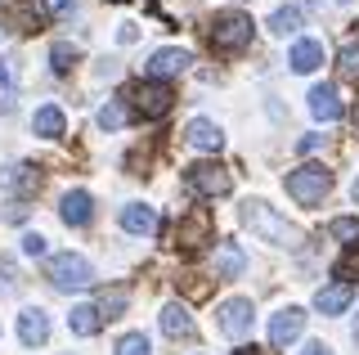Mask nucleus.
Returning a JSON list of instances; mask_svg holds the SVG:
<instances>
[{"instance_id": "nucleus-10", "label": "nucleus", "mask_w": 359, "mask_h": 355, "mask_svg": "<svg viewBox=\"0 0 359 355\" xmlns=\"http://www.w3.org/2000/svg\"><path fill=\"white\" fill-rule=\"evenodd\" d=\"M189 63H194L189 50H157L153 59L144 63V76H149V81H166V76H180Z\"/></svg>"}, {"instance_id": "nucleus-27", "label": "nucleus", "mask_w": 359, "mask_h": 355, "mask_svg": "<svg viewBox=\"0 0 359 355\" xmlns=\"http://www.w3.org/2000/svg\"><path fill=\"white\" fill-rule=\"evenodd\" d=\"M99 126H104V130H121V126H126V104H121V99H108V104L99 108Z\"/></svg>"}, {"instance_id": "nucleus-33", "label": "nucleus", "mask_w": 359, "mask_h": 355, "mask_svg": "<svg viewBox=\"0 0 359 355\" xmlns=\"http://www.w3.org/2000/svg\"><path fill=\"white\" fill-rule=\"evenodd\" d=\"M22 252H27V257H45V239L41 234H22Z\"/></svg>"}, {"instance_id": "nucleus-37", "label": "nucleus", "mask_w": 359, "mask_h": 355, "mask_svg": "<svg viewBox=\"0 0 359 355\" xmlns=\"http://www.w3.org/2000/svg\"><path fill=\"white\" fill-rule=\"evenodd\" d=\"M351 126H355V135H359V99H355V108H351Z\"/></svg>"}, {"instance_id": "nucleus-40", "label": "nucleus", "mask_w": 359, "mask_h": 355, "mask_svg": "<svg viewBox=\"0 0 359 355\" xmlns=\"http://www.w3.org/2000/svg\"><path fill=\"white\" fill-rule=\"evenodd\" d=\"M351 198H355V203H359V180H355V185H351Z\"/></svg>"}, {"instance_id": "nucleus-3", "label": "nucleus", "mask_w": 359, "mask_h": 355, "mask_svg": "<svg viewBox=\"0 0 359 355\" xmlns=\"http://www.w3.org/2000/svg\"><path fill=\"white\" fill-rule=\"evenodd\" d=\"M328 189H332V171L319 166V162H306L287 175V194L297 198L301 207H319L323 198H328Z\"/></svg>"}, {"instance_id": "nucleus-5", "label": "nucleus", "mask_w": 359, "mask_h": 355, "mask_svg": "<svg viewBox=\"0 0 359 355\" xmlns=\"http://www.w3.org/2000/svg\"><path fill=\"white\" fill-rule=\"evenodd\" d=\"M184 185H189V194H198V198H224L233 189V175L224 171L220 162H194L184 171Z\"/></svg>"}, {"instance_id": "nucleus-38", "label": "nucleus", "mask_w": 359, "mask_h": 355, "mask_svg": "<svg viewBox=\"0 0 359 355\" xmlns=\"http://www.w3.org/2000/svg\"><path fill=\"white\" fill-rule=\"evenodd\" d=\"M233 355H256V347H238V351H233Z\"/></svg>"}, {"instance_id": "nucleus-36", "label": "nucleus", "mask_w": 359, "mask_h": 355, "mask_svg": "<svg viewBox=\"0 0 359 355\" xmlns=\"http://www.w3.org/2000/svg\"><path fill=\"white\" fill-rule=\"evenodd\" d=\"M301 355H332V347H323V342H310V347L301 351Z\"/></svg>"}, {"instance_id": "nucleus-17", "label": "nucleus", "mask_w": 359, "mask_h": 355, "mask_svg": "<svg viewBox=\"0 0 359 355\" xmlns=\"http://www.w3.org/2000/svg\"><path fill=\"white\" fill-rule=\"evenodd\" d=\"M184 140L194 144V149H202V153H216L220 144H224L220 126H216L211 117H194V121H189V130H184Z\"/></svg>"}, {"instance_id": "nucleus-15", "label": "nucleus", "mask_w": 359, "mask_h": 355, "mask_svg": "<svg viewBox=\"0 0 359 355\" xmlns=\"http://www.w3.org/2000/svg\"><path fill=\"white\" fill-rule=\"evenodd\" d=\"M0 189H9V194H36L41 189V171L32 162H18V166H9V171H0Z\"/></svg>"}, {"instance_id": "nucleus-14", "label": "nucleus", "mask_w": 359, "mask_h": 355, "mask_svg": "<svg viewBox=\"0 0 359 355\" xmlns=\"http://www.w3.org/2000/svg\"><path fill=\"white\" fill-rule=\"evenodd\" d=\"M351 302H355V283H346V279H337V283H328V288L314 293V306H319L323 315H341Z\"/></svg>"}, {"instance_id": "nucleus-9", "label": "nucleus", "mask_w": 359, "mask_h": 355, "mask_svg": "<svg viewBox=\"0 0 359 355\" xmlns=\"http://www.w3.org/2000/svg\"><path fill=\"white\" fill-rule=\"evenodd\" d=\"M301 328H306V310H301V306L278 310V315L269 319V347L283 351L287 342H297V337H301Z\"/></svg>"}, {"instance_id": "nucleus-29", "label": "nucleus", "mask_w": 359, "mask_h": 355, "mask_svg": "<svg viewBox=\"0 0 359 355\" xmlns=\"http://www.w3.org/2000/svg\"><path fill=\"white\" fill-rule=\"evenodd\" d=\"M328 234H332V239H341L346 248H351V243H359V220L341 216V220H332V225H328Z\"/></svg>"}, {"instance_id": "nucleus-39", "label": "nucleus", "mask_w": 359, "mask_h": 355, "mask_svg": "<svg viewBox=\"0 0 359 355\" xmlns=\"http://www.w3.org/2000/svg\"><path fill=\"white\" fill-rule=\"evenodd\" d=\"M351 337H355V342H359V315H355V328H351Z\"/></svg>"}, {"instance_id": "nucleus-6", "label": "nucleus", "mask_w": 359, "mask_h": 355, "mask_svg": "<svg viewBox=\"0 0 359 355\" xmlns=\"http://www.w3.org/2000/svg\"><path fill=\"white\" fill-rule=\"evenodd\" d=\"M211 234H216V225H211V212L207 207H194V212H184L175 220V248L180 252H202L211 243Z\"/></svg>"}, {"instance_id": "nucleus-31", "label": "nucleus", "mask_w": 359, "mask_h": 355, "mask_svg": "<svg viewBox=\"0 0 359 355\" xmlns=\"http://www.w3.org/2000/svg\"><path fill=\"white\" fill-rule=\"evenodd\" d=\"M351 274H359V243H351V248H346V257L337 261V279L351 283Z\"/></svg>"}, {"instance_id": "nucleus-22", "label": "nucleus", "mask_w": 359, "mask_h": 355, "mask_svg": "<svg viewBox=\"0 0 359 355\" xmlns=\"http://www.w3.org/2000/svg\"><path fill=\"white\" fill-rule=\"evenodd\" d=\"M32 130H36V135H45V140H59V135H63V108H54V104L36 108V117H32Z\"/></svg>"}, {"instance_id": "nucleus-28", "label": "nucleus", "mask_w": 359, "mask_h": 355, "mask_svg": "<svg viewBox=\"0 0 359 355\" xmlns=\"http://www.w3.org/2000/svg\"><path fill=\"white\" fill-rule=\"evenodd\" d=\"M81 59L76 54V46H67V41H59V46L50 50V63H54V72H72V63Z\"/></svg>"}, {"instance_id": "nucleus-13", "label": "nucleus", "mask_w": 359, "mask_h": 355, "mask_svg": "<svg viewBox=\"0 0 359 355\" xmlns=\"http://www.w3.org/2000/svg\"><path fill=\"white\" fill-rule=\"evenodd\" d=\"M162 333L166 337H198V324H194V315H189V306H180V302H166L162 306Z\"/></svg>"}, {"instance_id": "nucleus-35", "label": "nucleus", "mask_w": 359, "mask_h": 355, "mask_svg": "<svg viewBox=\"0 0 359 355\" xmlns=\"http://www.w3.org/2000/svg\"><path fill=\"white\" fill-rule=\"evenodd\" d=\"M135 36H140V27H130V23H126V27H121V32H117V41H121V46H130V41H135Z\"/></svg>"}, {"instance_id": "nucleus-23", "label": "nucleus", "mask_w": 359, "mask_h": 355, "mask_svg": "<svg viewBox=\"0 0 359 355\" xmlns=\"http://www.w3.org/2000/svg\"><path fill=\"white\" fill-rule=\"evenodd\" d=\"M269 32H274V36H292V32H301V9L297 5L274 9V14H269Z\"/></svg>"}, {"instance_id": "nucleus-24", "label": "nucleus", "mask_w": 359, "mask_h": 355, "mask_svg": "<svg viewBox=\"0 0 359 355\" xmlns=\"http://www.w3.org/2000/svg\"><path fill=\"white\" fill-rule=\"evenodd\" d=\"M180 293H184L189 297V302H202V297H211V279H207V274H194V270H189V274H180Z\"/></svg>"}, {"instance_id": "nucleus-2", "label": "nucleus", "mask_w": 359, "mask_h": 355, "mask_svg": "<svg viewBox=\"0 0 359 355\" xmlns=\"http://www.w3.org/2000/svg\"><path fill=\"white\" fill-rule=\"evenodd\" d=\"M45 279L59 288V293H81V288L95 283V265L86 257H76V252H59V257H50V265H45Z\"/></svg>"}, {"instance_id": "nucleus-8", "label": "nucleus", "mask_w": 359, "mask_h": 355, "mask_svg": "<svg viewBox=\"0 0 359 355\" xmlns=\"http://www.w3.org/2000/svg\"><path fill=\"white\" fill-rule=\"evenodd\" d=\"M252 319H256V310H252L247 297H229V302L220 306V333L233 337V342H243L247 333H252Z\"/></svg>"}, {"instance_id": "nucleus-12", "label": "nucleus", "mask_w": 359, "mask_h": 355, "mask_svg": "<svg viewBox=\"0 0 359 355\" xmlns=\"http://www.w3.org/2000/svg\"><path fill=\"white\" fill-rule=\"evenodd\" d=\"M18 342L22 347H45V342H50V315H45L41 306H27L18 315Z\"/></svg>"}, {"instance_id": "nucleus-21", "label": "nucleus", "mask_w": 359, "mask_h": 355, "mask_svg": "<svg viewBox=\"0 0 359 355\" xmlns=\"http://www.w3.org/2000/svg\"><path fill=\"white\" fill-rule=\"evenodd\" d=\"M67 328H72L76 337H95V333L104 328V315H99V306H72V315H67Z\"/></svg>"}, {"instance_id": "nucleus-4", "label": "nucleus", "mask_w": 359, "mask_h": 355, "mask_svg": "<svg viewBox=\"0 0 359 355\" xmlns=\"http://www.w3.org/2000/svg\"><path fill=\"white\" fill-rule=\"evenodd\" d=\"M211 46L220 54H238L252 46V18L229 9V14H216V27H211Z\"/></svg>"}, {"instance_id": "nucleus-7", "label": "nucleus", "mask_w": 359, "mask_h": 355, "mask_svg": "<svg viewBox=\"0 0 359 355\" xmlns=\"http://www.w3.org/2000/svg\"><path fill=\"white\" fill-rule=\"evenodd\" d=\"M130 99H135V113H140L144 121H157V117H166V113H171L175 91H171L166 81H149V76H144V81L130 91Z\"/></svg>"}, {"instance_id": "nucleus-26", "label": "nucleus", "mask_w": 359, "mask_h": 355, "mask_svg": "<svg viewBox=\"0 0 359 355\" xmlns=\"http://www.w3.org/2000/svg\"><path fill=\"white\" fill-rule=\"evenodd\" d=\"M126 302H130V293H126V288H112V293L99 297V315H104V319H121Z\"/></svg>"}, {"instance_id": "nucleus-18", "label": "nucleus", "mask_w": 359, "mask_h": 355, "mask_svg": "<svg viewBox=\"0 0 359 355\" xmlns=\"http://www.w3.org/2000/svg\"><path fill=\"white\" fill-rule=\"evenodd\" d=\"M121 229H126V234H153L157 229V212L153 207H144V203H126L121 207Z\"/></svg>"}, {"instance_id": "nucleus-30", "label": "nucleus", "mask_w": 359, "mask_h": 355, "mask_svg": "<svg viewBox=\"0 0 359 355\" xmlns=\"http://www.w3.org/2000/svg\"><path fill=\"white\" fill-rule=\"evenodd\" d=\"M117 355H153V347H149L144 333H126V337L117 342Z\"/></svg>"}, {"instance_id": "nucleus-32", "label": "nucleus", "mask_w": 359, "mask_h": 355, "mask_svg": "<svg viewBox=\"0 0 359 355\" xmlns=\"http://www.w3.org/2000/svg\"><path fill=\"white\" fill-rule=\"evenodd\" d=\"M41 9H45V14H54V18H63V14H72V9H76V0H41Z\"/></svg>"}, {"instance_id": "nucleus-34", "label": "nucleus", "mask_w": 359, "mask_h": 355, "mask_svg": "<svg viewBox=\"0 0 359 355\" xmlns=\"http://www.w3.org/2000/svg\"><path fill=\"white\" fill-rule=\"evenodd\" d=\"M319 149V135H306V140H297V153H314Z\"/></svg>"}, {"instance_id": "nucleus-19", "label": "nucleus", "mask_w": 359, "mask_h": 355, "mask_svg": "<svg viewBox=\"0 0 359 355\" xmlns=\"http://www.w3.org/2000/svg\"><path fill=\"white\" fill-rule=\"evenodd\" d=\"M243 270H247V257H243V248H238V243H220V252H216V283H229V279H238Z\"/></svg>"}, {"instance_id": "nucleus-20", "label": "nucleus", "mask_w": 359, "mask_h": 355, "mask_svg": "<svg viewBox=\"0 0 359 355\" xmlns=\"http://www.w3.org/2000/svg\"><path fill=\"white\" fill-rule=\"evenodd\" d=\"M287 63H292V72H314L323 63V46L319 41H297V46H292V54H287Z\"/></svg>"}, {"instance_id": "nucleus-11", "label": "nucleus", "mask_w": 359, "mask_h": 355, "mask_svg": "<svg viewBox=\"0 0 359 355\" xmlns=\"http://www.w3.org/2000/svg\"><path fill=\"white\" fill-rule=\"evenodd\" d=\"M59 216H63V225H72V229H86L90 220H95V198H90L86 189H72V194H63V203H59Z\"/></svg>"}, {"instance_id": "nucleus-16", "label": "nucleus", "mask_w": 359, "mask_h": 355, "mask_svg": "<svg viewBox=\"0 0 359 355\" xmlns=\"http://www.w3.org/2000/svg\"><path fill=\"white\" fill-rule=\"evenodd\" d=\"M310 113L319 121H341V95H337V86H314L310 91Z\"/></svg>"}, {"instance_id": "nucleus-1", "label": "nucleus", "mask_w": 359, "mask_h": 355, "mask_svg": "<svg viewBox=\"0 0 359 355\" xmlns=\"http://www.w3.org/2000/svg\"><path fill=\"white\" fill-rule=\"evenodd\" d=\"M238 216H243V225L252 229L261 243H274V248H297V243H301V229L287 225V220L278 216L269 203H261V198H247Z\"/></svg>"}, {"instance_id": "nucleus-25", "label": "nucleus", "mask_w": 359, "mask_h": 355, "mask_svg": "<svg viewBox=\"0 0 359 355\" xmlns=\"http://www.w3.org/2000/svg\"><path fill=\"white\" fill-rule=\"evenodd\" d=\"M337 72L346 76V81H359V41H346L341 54H337Z\"/></svg>"}, {"instance_id": "nucleus-41", "label": "nucleus", "mask_w": 359, "mask_h": 355, "mask_svg": "<svg viewBox=\"0 0 359 355\" xmlns=\"http://www.w3.org/2000/svg\"><path fill=\"white\" fill-rule=\"evenodd\" d=\"M337 5H351V0H337Z\"/></svg>"}]
</instances>
